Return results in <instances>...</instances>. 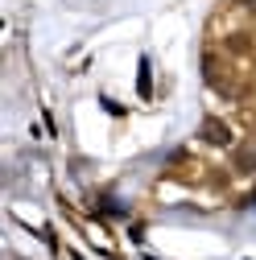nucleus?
<instances>
[{"label": "nucleus", "mask_w": 256, "mask_h": 260, "mask_svg": "<svg viewBox=\"0 0 256 260\" xmlns=\"http://www.w3.org/2000/svg\"><path fill=\"white\" fill-rule=\"evenodd\" d=\"M199 141L211 145V149H236V133H232V124L228 120H219V116H207L199 124Z\"/></svg>", "instance_id": "1"}, {"label": "nucleus", "mask_w": 256, "mask_h": 260, "mask_svg": "<svg viewBox=\"0 0 256 260\" xmlns=\"http://www.w3.org/2000/svg\"><path fill=\"white\" fill-rule=\"evenodd\" d=\"M252 50H256V34H248V29H232L223 38V54L228 58H248Z\"/></svg>", "instance_id": "2"}, {"label": "nucleus", "mask_w": 256, "mask_h": 260, "mask_svg": "<svg viewBox=\"0 0 256 260\" xmlns=\"http://www.w3.org/2000/svg\"><path fill=\"white\" fill-rule=\"evenodd\" d=\"M232 174H240V178L256 174V145H236L232 149Z\"/></svg>", "instance_id": "3"}, {"label": "nucleus", "mask_w": 256, "mask_h": 260, "mask_svg": "<svg viewBox=\"0 0 256 260\" xmlns=\"http://www.w3.org/2000/svg\"><path fill=\"white\" fill-rule=\"evenodd\" d=\"M141 95H145V100L153 95V87H149V62L145 58H141Z\"/></svg>", "instance_id": "4"}, {"label": "nucleus", "mask_w": 256, "mask_h": 260, "mask_svg": "<svg viewBox=\"0 0 256 260\" xmlns=\"http://www.w3.org/2000/svg\"><path fill=\"white\" fill-rule=\"evenodd\" d=\"M244 203H256V190H252V194H248V199H244Z\"/></svg>", "instance_id": "5"}]
</instances>
